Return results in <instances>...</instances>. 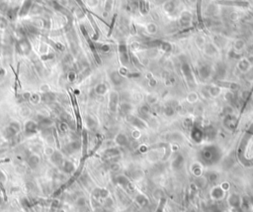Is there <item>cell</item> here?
<instances>
[{
	"label": "cell",
	"instance_id": "cell-7",
	"mask_svg": "<svg viewBox=\"0 0 253 212\" xmlns=\"http://www.w3.org/2000/svg\"><path fill=\"white\" fill-rule=\"evenodd\" d=\"M61 169L65 174H71V172H74V165L69 161H64L63 164L61 165Z\"/></svg>",
	"mask_w": 253,
	"mask_h": 212
},
{
	"label": "cell",
	"instance_id": "cell-6",
	"mask_svg": "<svg viewBox=\"0 0 253 212\" xmlns=\"http://www.w3.org/2000/svg\"><path fill=\"white\" fill-rule=\"evenodd\" d=\"M27 163H28L29 167L32 169H36L39 165H40V158L37 155H31L30 157L27 159Z\"/></svg>",
	"mask_w": 253,
	"mask_h": 212
},
{
	"label": "cell",
	"instance_id": "cell-18",
	"mask_svg": "<svg viewBox=\"0 0 253 212\" xmlns=\"http://www.w3.org/2000/svg\"><path fill=\"white\" fill-rule=\"evenodd\" d=\"M5 76V70L0 66V78H2V76Z\"/></svg>",
	"mask_w": 253,
	"mask_h": 212
},
{
	"label": "cell",
	"instance_id": "cell-12",
	"mask_svg": "<svg viewBox=\"0 0 253 212\" xmlns=\"http://www.w3.org/2000/svg\"><path fill=\"white\" fill-rule=\"evenodd\" d=\"M59 130H61L63 133L66 132V130H67V124L64 123V122L61 121V123L59 124Z\"/></svg>",
	"mask_w": 253,
	"mask_h": 212
},
{
	"label": "cell",
	"instance_id": "cell-11",
	"mask_svg": "<svg viewBox=\"0 0 253 212\" xmlns=\"http://www.w3.org/2000/svg\"><path fill=\"white\" fill-rule=\"evenodd\" d=\"M9 127L13 129V130L15 131L16 133H18V132H19V131H20V129H21V126H20V124L18 123V122H16V121L11 122V123L9 124Z\"/></svg>",
	"mask_w": 253,
	"mask_h": 212
},
{
	"label": "cell",
	"instance_id": "cell-15",
	"mask_svg": "<svg viewBox=\"0 0 253 212\" xmlns=\"http://www.w3.org/2000/svg\"><path fill=\"white\" fill-rule=\"evenodd\" d=\"M55 49H57L59 52H63V51H64V46H63V45H61V43H55Z\"/></svg>",
	"mask_w": 253,
	"mask_h": 212
},
{
	"label": "cell",
	"instance_id": "cell-3",
	"mask_svg": "<svg viewBox=\"0 0 253 212\" xmlns=\"http://www.w3.org/2000/svg\"><path fill=\"white\" fill-rule=\"evenodd\" d=\"M51 125H53V120L49 119V117H45V116H43V115L38 116L39 128H41L42 130H43V129L49 128Z\"/></svg>",
	"mask_w": 253,
	"mask_h": 212
},
{
	"label": "cell",
	"instance_id": "cell-16",
	"mask_svg": "<svg viewBox=\"0 0 253 212\" xmlns=\"http://www.w3.org/2000/svg\"><path fill=\"white\" fill-rule=\"evenodd\" d=\"M96 90H97V92H98V93H104L105 92V86H104V85H102V84L98 85V86H97V88H96Z\"/></svg>",
	"mask_w": 253,
	"mask_h": 212
},
{
	"label": "cell",
	"instance_id": "cell-8",
	"mask_svg": "<svg viewBox=\"0 0 253 212\" xmlns=\"http://www.w3.org/2000/svg\"><path fill=\"white\" fill-rule=\"evenodd\" d=\"M42 99H43V101H45V102L51 103V102H53V101H55V95L53 94V93L49 92V91H47V92H45V94L42 96Z\"/></svg>",
	"mask_w": 253,
	"mask_h": 212
},
{
	"label": "cell",
	"instance_id": "cell-10",
	"mask_svg": "<svg viewBox=\"0 0 253 212\" xmlns=\"http://www.w3.org/2000/svg\"><path fill=\"white\" fill-rule=\"evenodd\" d=\"M30 6H31V3H30V1H26L24 3V6H23V8H22V10H21V12H20V16H24V15H26L27 13H28V11H29V8H30Z\"/></svg>",
	"mask_w": 253,
	"mask_h": 212
},
{
	"label": "cell",
	"instance_id": "cell-1",
	"mask_svg": "<svg viewBox=\"0 0 253 212\" xmlns=\"http://www.w3.org/2000/svg\"><path fill=\"white\" fill-rule=\"evenodd\" d=\"M31 50H32V46L28 39L22 38L16 43V51L21 55H29Z\"/></svg>",
	"mask_w": 253,
	"mask_h": 212
},
{
	"label": "cell",
	"instance_id": "cell-9",
	"mask_svg": "<svg viewBox=\"0 0 253 212\" xmlns=\"http://www.w3.org/2000/svg\"><path fill=\"white\" fill-rule=\"evenodd\" d=\"M16 134H17V133H16L12 128H10L9 126L5 129V136L7 137L8 139H11V138H13V137H15Z\"/></svg>",
	"mask_w": 253,
	"mask_h": 212
},
{
	"label": "cell",
	"instance_id": "cell-4",
	"mask_svg": "<svg viewBox=\"0 0 253 212\" xmlns=\"http://www.w3.org/2000/svg\"><path fill=\"white\" fill-rule=\"evenodd\" d=\"M79 148H80V144L75 141V142L68 143L67 145H65L63 148V152L65 154L70 155V154H73V153H75L76 151H78Z\"/></svg>",
	"mask_w": 253,
	"mask_h": 212
},
{
	"label": "cell",
	"instance_id": "cell-2",
	"mask_svg": "<svg viewBox=\"0 0 253 212\" xmlns=\"http://www.w3.org/2000/svg\"><path fill=\"white\" fill-rule=\"evenodd\" d=\"M38 129H39L38 123H36V122L34 121H28L25 124V134L28 135V136L34 135L38 132Z\"/></svg>",
	"mask_w": 253,
	"mask_h": 212
},
{
	"label": "cell",
	"instance_id": "cell-14",
	"mask_svg": "<svg viewBox=\"0 0 253 212\" xmlns=\"http://www.w3.org/2000/svg\"><path fill=\"white\" fill-rule=\"evenodd\" d=\"M30 99L32 102L38 103L39 101H40V96H39L38 94H32V95H30Z\"/></svg>",
	"mask_w": 253,
	"mask_h": 212
},
{
	"label": "cell",
	"instance_id": "cell-5",
	"mask_svg": "<svg viewBox=\"0 0 253 212\" xmlns=\"http://www.w3.org/2000/svg\"><path fill=\"white\" fill-rule=\"evenodd\" d=\"M51 162H53V164H55V165H57V166H61L64 162L63 154L59 151H55L51 154Z\"/></svg>",
	"mask_w": 253,
	"mask_h": 212
},
{
	"label": "cell",
	"instance_id": "cell-17",
	"mask_svg": "<svg viewBox=\"0 0 253 212\" xmlns=\"http://www.w3.org/2000/svg\"><path fill=\"white\" fill-rule=\"evenodd\" d=\"M75 74H74L73 72H70L69 74H68V80H69V81H73L74 80V78H75Z\"/></svg>",
	"mask_w": 253,
	"mask_h": 212
},
{
	"label": "cell",
	"instance_id": "cell-13",
	"mask_svg": "<svg viewBox=\"0 0 253 212\" xmlns=\"http://www.w3.org/2000/svg\"><path fill=\"white\" fill-rule=\"evenodd\" d=\"M7 24H8V22H7V20H6L5 18H4V17H0V28H1V29L6 28Z\"/></svg>",
	"mask_w": 253,
	"mask_h": 212
}]
</instances>
